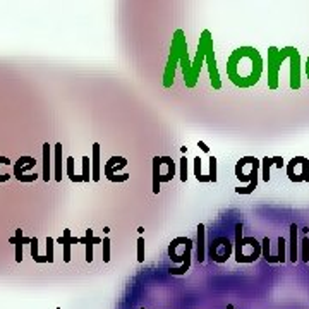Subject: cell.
<instances>
[{
  "mask_svg": "<svg viewBox=\"0 0 309 309\" xmlns=\"http://www.w3.org/2000/svg\"><path fill=\"white\" fill-rule=\"evenodd\" d=\"M198 148H201V151H203V153H208V151H210V148L206 146V143H205V141H198Z\"/></svg>",
  "mask_w": 309,
  "mask_h": 309,
  "instance_id": "37",
  "label": "cell"
},
{
  "mask_svg": "<svg viewBox=\"0 0 309 309\" xmlns=\"http://www.w3.org/2000/svg\"><path fill=\"white\" fill-rule=\"evenodd\" d=\"M66 172L69 175L70 182H83V177L76 175V160H74V156H67L66 158Z\"/></svg>",
  "mask_w": 309,
  "mask_h": 309,
  "instance_id": "25",
  "label": "cell"
},
{
  "mask_svg": "<svg viewBox=\"0 0 309 309\" xmlns=\"http://www.w3.org/2000/svg\"><path fill=\"white\" fill-rule=\"evenodd\" d=\"M272 167L283 169V167H285V162H283L282 156H265V158L261 160V179L265 180V182H268L270 177H272L270 175Z\"/></svg>",
  "mask_w": 309,
  "mask_h": 309,
  "instance_id": "15",
  "label": "cell"
},
{
  "mask_svg": "<svg viewBox=\"0 0 309 309\" xmlns=\"http://www.w3.org/2000/svg\"><path fill=\"white\" fill-rule=\"evenodd\" d=\"M205 66V47L199 41L198 43V52H196L194 59H189L188 50L182 53L180 57V69H182V74H184V83L188 88H194L198 85L199 74H201V69Z\"/></svg>",
  "mask_w": 309,
  "mask_h": 309,
  "instance_id": "5",
  "label": "cell"
},
{
  "mask_svg": "<svg viewBox=\"0 0 309 309\" xmlns=\"http://www.w3.org/2000/svg\"><path fill=\"white\" fill-rule=\"evenodd\" d=\"M52 146L48 143H43V170H41V175L43 180L48 182L52 177Z\"/></svg>",
  "mask_w": 309,
  "mask_h": 309,
  "instance_id": "21",
  "label": "cell"
},
{
  "mask_svg": "<svg viewBox=\"0 0 309 309\" xmlns=\"http://www.w3.org/2000/svg\"><path fill=\"white\" fill-rule=\"evenodd\" d=\"M208 162H210V172H208V177H210V182H217V158H215V156H210V160H208Z\"/></svg>",
  "mask_w": 309,
  "mask_h": 309,
  "instance_id": "32",
  "label": "cell"
},
{
  "mask_svg": "<svg viewBox=\"0 0 309 309\" xmlns=\"http://www.w3.org/2000/svg\"><path fill=\"white\" fill-rule=\"evenodd\" d=\"M83 182H89L91 180V158L89 156H83Z\"/></svg>",
  "mask_w": 309,
  "mask_h": 309,
  "instance_id": "28",
  "label": "cell"
},
{
  "mask_svg": "<svg viewBox=\"0 0 309 309\" xmlns=\"http://www.w3.org/2000/svg\"><path fill=\"white\" fill-rule=\"evenodd\" d=\"M14 175V163L9 160V156H0V184L7 182Z\"/></svg>",
  "mask_w": 309,
  "mask_h": 309,
  "instance_id": "22",
  "label": "cell"
},
{
  "mask_svg": "<svg viewBox=\"0 0 309 309\" xmlns=\"http://www.w3.org/2000/svg\"><path fill=\"white\" fill-rule=\"evenodd\" d=\"M199 41L205 47V64L208 67V76H210V83L213 86V89H220L222 88V79H220V72H218L217 67V57H215V47H213V36L208 30H205L201 33V38Z\"/></svg>",
  "mask_w": 309,
  "mask_h": 309,
  "instance_id": "6",
  "label": "cell"
},
{
  "mask_svg": "<svg viewBox=\"0 0 309 309\" xmlns=\"http://www.w3.org/2000/svg\"><path fill=\"white\" fill-rule=\"evenodd\" d=\"M55 239L53 237L48 236L47 237V254L45 256L48 258V263H53V246H55Z\"/></svg>",
  "mask_w": 309,
  "mask_h": 309,
  "instance_id": "33",
  "label": "cell"
},
{
  "mask_svg": "<svg viewBox=\"0 0 309 309\" xmlns=\"http://www.w3.org/2000/svg\"><path fill=\"white\" fill-rule=\"evenodd\" d=\"M283 60H287V50L276 47L268 48V88L276 89L280 81V67Z\"/></svg>",
  "mask_w": 309,
  "mask_h": 309,
  "instance_id": "9",
  "label": "cell"
},
{
  "mask_svg": "<svg viewBox=\"0 0 309 309\" xmlns=\"http://www.w3.org/2000/svg\"><path fill=\"white\" fill-rule=\"evenodd\" d=\"M234 253V242L228 237H215L211 242L208 244V258L213 263H227V259Z\"/></svg>",
  "mask_w": 309,
  "mask_h": 309,
  "instance_id": "10",
  "label": "cell"
},
{
  "mask_svg": "<svg viewBox=\"0 0 309 309\" xmlns=\"http://www.w3.org/2000/svg\"><path fill=\"white\" fill-rule=\"evenodd\" d=\"M192 249H194V240L189 237H175L172 239V242L169 244V258L172 259V263H175V266H170L169 273L170 275H186L191 268V258H192Z\"/></svg>",
  "mask_w": 309,
  "mask_h": 309,
  "instance_id": "2",
  "label": "cell"
},
{
  "mask_svg": "<svg viewBox=\"0 0 309 309\" xmlns=\"http://www.w3.org/2000/svg\"><path fill=\"white\" fill-rule=\"evenodd\" d=\"M30 246H31V256H33L34 263H48L47 256H40V254H38V239L36 237H31Z\"/></svg>",
  "mask_w": 309,
  "mask_h": 309,
  "instance_id": "27",
  "label": "cell"
},
{
  "mask_svg": "<svg viewBox=\"0 0 309 309\" xmlns=\"http://www.w3.org/2000/svg\"><path fill=\"white\" fill-rule=\"evenodd\" d=\"M102 179V163H100V144L93 143V153H91V180L98 182Z\"/></svg>",
  "mask_w": 309,
  "mask_h": 309,
  "instance_id": "18",
  "label": "cell"
},
{
  "mask_svg": "<svg viewBox=\"0 0 309 309\" xmlns=\"http://www.w3.org/2000/svg\"><path fill=\"white\" fill-rule=\"evenodd\" d=\"M291 237H289L287 244V254H289V261L295 263L299 259V246H297V223H291Z\"/></svg>",
  "mask_w": 309,
  "mask_h": 309,
  "instance_id": "17",
  "label": "cell"
},
{
  "mask_svg": "<svg viewBox=\"0 0 309 309\" xmlns=\"http://www.w3.org/2000/svg\"><path fill=\"white\" fill-rule=\"evenodd\" d=\"M285 170L291 182H309V160L306 156H294L285 165Z\"/></svg>",
  "mask_w": 309,
  "mask_h": 309,
  "instance_id": "11",
  "label": "cell"
},
{
  "mask_svg": "<svg viewBox=\"0 0 309 309\" xmlns=\"http://www.w3.org/2000/svg\"><path fill=\"white\" fill-rule=\"evenodd\" d=\"M196 247V259L203 263L206 259V244H205V223L198 225V239L194 242Z\"/></svg>",
  "mask_w": 309,
  "mask_h": 309,
  "instance_id": "19",
  "label": "cell"
},
{
  "mask_svg": "<svg viewBox=\"0 0 309 309\" xmlns=\"http://www.w3.org/2000/svg\"><path fill=\"white\" fill-rule=\"evenodd\" d=\"M110 261V239L103 237V263Z\"/></svg>",
  "mask_w": 309,
  "mask_h": 309,
  "instance_id": "35",
  "label": "cell"
},
{
  "mask_svg": "<svg viewBox=\"0 0 309 309\" xmlns=\"http://www.w3.org/2000/svg\"><path fill=\"white\" fill-rule=\"evenodd\" d=\"M79 242L81 244H85V247H86V261L88 263H91L93 261V247H95V244H100V242H103V239H100V237H96L95 234H93V230L91 228H88L86 230V234L83 237H79Z\"/></svg>",
  "mask_w": 309,
  "mask_h": 309,
  "instance_id": "16",
  "label": "cell"
},
{
  "mask_svg": "<svg viewBox=\"0 0 309 309\" xmlns=\"http://www.w3.org/2000/svg\"><path fill=\"white\" fill-rule=\"evenodd\" d=\"M55 180L57 182H62V169H64V162H62V143L55 144Z\"/></svg>",
  "mask_w": 309,
  "mask_h": 309,
  "instance_id": "23",
  "label": "cell"
},
{
  "mask_svg": "<svg viewBox=\"0 0 309 309\" xmlns=\"http://www.w3.org/2000/svg\"><path fill=\"white\" fill-rule=\"evenodd\" d=\"M179 172H180V180H182V182H186V180H188V158H186V156H182V158H180Z\"/></svg>",
  "mask_w": 309,
  "mask_h": 309,
  "instance_id": "34",
  "label": "cell"
},
{
  "mask_svg": "<svg viewBox=\"0 0 309 309\" xmlns=\"http://www.w3.org/2000/svg\"><path fill=\"white\" fill-rule=\"evenodd\" d=\"M57 244L62 246V253H64V263L70 261V246H72V236H70V228H66L62 234V237L55 240Z\"/></svg>",
  "mask_w": 309,
  "mask_h": 309,
  "instance_id": "20",
  "label": "cell"
},
{
  "mask_svg": "<svg viewBox=\"0 0 309 309\" xmlns=\"http://www.w3.org/2000/svg\"><path fill=\"white\" fill-rule=\"evenodd\" d=\"M244 225L236 223V240H234V256L237 263L249 265L261 256V242L256 237H246L242 234Z\"/></svg>",
  "mask_w": 309,
  "mask_h": 309,
  "instance_id": "3",
  "label": "cell"
},
{
  "mask_svg": "<svg viewBox=\"0 0 309 309\" xmlns=\"http://www.w3.org/2000/svg\"><path fill=\"white\" fill-rule=\"evenodd\" d=\"M201 163H203V160L199 158V156H196V158H194V177L198 179V182H210V179H208V177L203 175Z\"/></svg>",
  "mask_w": 309,
  "mask_h": 309,
  "instance_id": "29",
  "label": "cell"
},
{
  "mask_svg": "<svg viewBox=\"0 0 309 309\" xmlns=\"http://www.w3.org/2000/svg\"><path fill=\"white\" fill-rule=\"evenodd\" d=\"M144 261V237L137 239V263Z\"/></svg>",
  "mask_w": 309,
  "mask_h": 309,
  "instance_id": "36",
  "label": "cell"
},
{
  "mask_svg": "<svg viewBox=\"0 0 309 309\" xmlns=\"http://www.w3.org/2000/svg\"><path fill=\"white\" fill-rule=\"evenodd\" d=\"M289 62H291V89L297 91L301 88V53L295 47H287Z\"/></svg>",
  "mask_w": 309,
  "mask_h": 309,
  "instance_id": "13",
  "label": "cell"
},
{
  "mask_svg": "<svg viewBox=\"0 0 309 309\" xmlns=\"http://www.w3.org/2000/svg\"><path fill=\"white\" fill-rule=\"evenodd\" d=\"M306 76H308V79H309V57H308V60H306Z\"/></svg>",
  "mask_w": 309,
  "mask_h": 309,
  "instance_id": "38",
  "label": "cell"
},
{
  "mask_svg": "<svg viewBox=\"0 0 309 309\" xmlns=\"http://www.w3.org/2000/svg\"><path fill=\"white\" fill-rule=\"evenodd\" d=\"M225 69L232 85L237 88H251L259 83L265 64L261 53L254 47H239L230 53Z\"/></svg>",
  "mask_w": 309,
  "mask_h": 309,
  "instance_id": "1",
  "label": "cell"
},
{
  "mask_svg": "<svg viewBox=\"0 0 309 309\" xmlns=\"http://www.w3.org/2000/svg\"><path fill=\"white\" fill-rule=\"evenodd\" d=\"M127 158L124 156H110V158L105 162L103 167V173L110 182H125L129 180V173H120L122 170L127 167Z\"/></svg>",
  "mask_w": 309,
  "mask_h": 309,
  "instance_id": "12",
  "label": "cell"
},
{
  "mask_svg": "<svg viewBox=\"0 0 309 309\" xmlns=\"http://www.w3.org/2000/svg\"><path fill=\"white\" fill-rule=\"evenodd\" d=\"M276 258H278V263H282V265L287 261V240L282 236L276 239Z\"/></svg>",
  "mask_w": 309,
  "mask_h": 309,
  "instance_id": "26",
  "label": "cell"
},
{
  "mask_svg": "<svg viewBox=\"0 0 309 309\" xmlns=\"http://www.w3.org/2000/svg\"><path fill=\"white\" fill-rule=\"evenodd\" d=\"M301 259L304 263H309V239L304 237L301 242Z\"/></svg>",
  "mask_w": 309,
  "mask_h": 309,
  "instance_id": "31",
  "label": "cell"
},
{
  "mask_svg": "<svg viewBox=\"0 0 309 309\" xmlns=\"http://www.w3.org/2000/svg\"><path fill=\"white\" fill-rule=\"evenodd\" d=\"M175 177V162L172 156H153V192L158 194L160 184Z\"/></svg>",
  "mask_w": 309,
  "mask_h": 309,
  "instance_id": "7",
  "label": "cell"
},
{
  "mask_svg": "<svg viewBox=\"0 0 309 309\" xmlns=\"http://www.w3.org/2000/svg\"><path fill=\"white\" fill-rule=\"evenodd\" d=\"M261 256L265 258L268 263H272V265L278 263L276 253H272V247H270V237H265V239L261 240Z\"/></svg>",
  "mask_w": 309,
  "mask_h": 309,
  "instance_id": "24",
  "label": "cell"
},
{
  "mask_svg": "<svg viewBox=\"0 0 309 309\" xmlns=\"http://www.w3.org/2000/svg\"><path fill=\"white\" fill-rule=\"evenodd\" d=\"M36 158L33 156H19L17 162L14 163V177L21 182L22 177L28 175V172H31L36 167Z\"/></svg>",
  "mask_w": 309,
  "mask_h": 309,
  "instance_id": "14",
  "label": "cell"
},
{
  "mask_svg": "<svg viewBox=\"0 0 309 309\" xmlns=\"http://www.w3.org/2000/svg\"><path fill=\"white\" fill-rule=\"evenodd\" d=\"M259 170H261V162L256 156H242L236 163V177L246 186L259 180Z\"/></svg>",
  "mask_w": 309,
  "mask_h": 309,
  "instance_id": "8",
  "label": "cell"
},
{
  "mask_svg": "<svg viewBox=\"0 0 309 309\" xmlns=\"http://www.w3.org/2000/svg\"><path fill=\"white\" fill-rule=\"evenodd\" d=\"M9 242H11V244H22V246H24V244L31 242V237H24V236H22L21 228H17V230H16V236L9 237Z\"/></svg>",
  "mask_w": 309,
  "mask_h": 309,
  "instance_id": "30",
  "label": "cell"
},
{
  "mask_svg": "<svg viewBox=\"0 0 309 309\" xmlns=\"http://www.w3.org/2000/svg\"><path fill=\"white\" fill-rule=\"evenodd\" d=\"M188 50V43H186V34L182 30H177L173 34L172 45H170L169 60H167L165 72H163V86L170 88L173 85V77H175V69L180 66V57Z\"/></svg>",
  "mask_w": 309,
  "mask_h": 309,
  "instance_id": "4",
  "label": "cell"
},
{
  "mask_svg": "<svg viewBox=\"0 0 309 309\" xmlns=\"http://www.w3.org/2000/svg\"><path fill=\"white\" fill-rule=\"evenodd\" d=\"M227 309H236V308H234V304H227Z\"/></svg>",
  "mask_w": 309,
  "mask_h": 309,
  "instance_id": "39",
  "label": "cell"
}]
</instances>
